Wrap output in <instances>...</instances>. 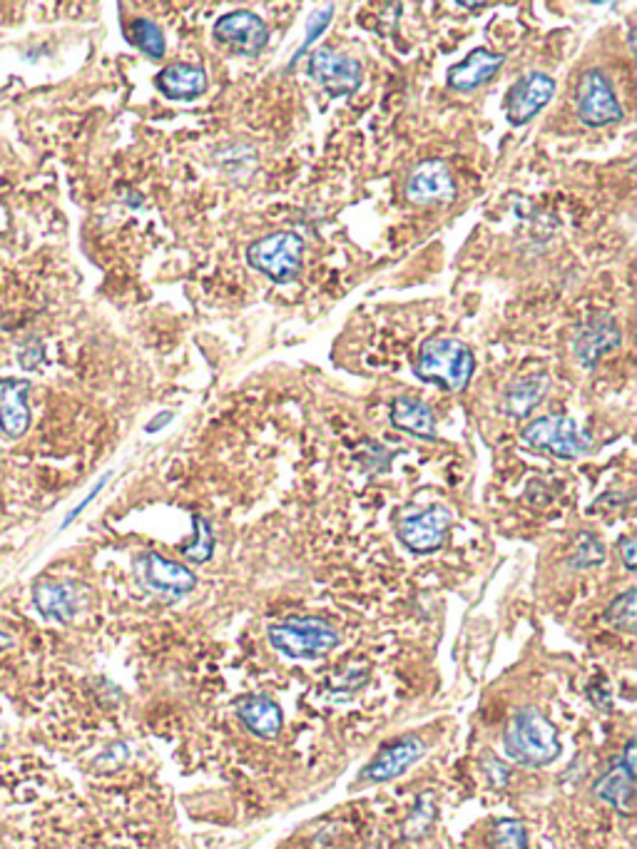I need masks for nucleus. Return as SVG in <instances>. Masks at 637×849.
I'll return each mask as SVG.
<instances>
[{
	"instance_id": "f257e3e1",
	"label": "nucleus",
	"mask_w": 637,
	"mask_h": 849,
	"mask_svg": "<svg viewBox=\"0 0 637 849\" xmlns=\"http://www.w3.org/2000/svg\"><path fill=\"white\" fill-rule=\"evenodd\" d=\"M503 745L508 757L523 767H545L561 755V737L538 708H518L506 722Z\"/></svg>"
},
{
	"instance_id": "f03ea898",
	"label": "nucleus",
	"mask_w": 637,
	"mask_h": 849,
	"mask_svg": "<svg viewBox=\"0 0 637 849\" xmlns=\"http://www.w3.org/2000/svg\"><path fill=\"white\" fill-rule=\"evenodd\" d=\"M267 638L274 650L291 660L327 658L339 646V630L329 620L314 616L269 623Z\"/></svg>"
},
{
	"instance_id": "7ed1b4c3",
	"label": "nucleus",
	"mask_w": 637,
	"mask_h": 849,
	"mask_svg": "<svg viewBox=\"0 0 637 849\" xmlns=\"http://www.w3.org/2000/svg\"><path fill=\"white\" fill-rule=\"evenodd\" d=\"M474 351L458 339H428L416 359L418 379L444 386L446 392H464L474 379Z\"/></svg>"
},
{
	"instance_id": "20e7f679",
	"label": "nucleus",
	"mask_w": 637,
	"mask_h": 849,
	"mask_svg": "<svg viewBox=\"0 0 637 849\" xmlns=\"http://www.w3.org/2000/svg\"><path fill=\"white\" fill-rule=\"evenodd\" d=\"M521 442L535 452H545L563 461H573L591 452L593 438L587 436L571 416H541L525 424Z\"/></svg>"
},
{
	"instance_id": "39448f33",
	"label": "nucleus",
	"mask_w": 637,
	"mask_h": 849,
	"mask_svg": "<svg viewBox=\"0 0 637 849\" xmlns=\"http://www.w3.org/2000/svg\"><path fill=\"white\" fill-rule=\"evenodd\" d=\"M301 252L304 242L299 234L272 232L267 237L252 242L247 247V262L252 269L262 272L264 277L277 282V285H289L299 277Z\"/></svg>"
},
{
	"instance_id": "423d86ee",
	"label": "nucleus",
	"mask_w": 637,
	"mask_h": 849,
	"mask_svg": "<svg viewBox=\"0 0 637 849\" xmlns=\"http://www.w3.org/2000/svg\"><path fill=\"white\" fill-rule=\"evenodd\" d=\"M575 113L587 128H605L623 117V107L617 103L611 77L597 67L585 71L577 81Z\"/></svg>"
},
{
	"instance_id": "0eeeda50",
	"label": "nucleus",
	"mask_w": 637,
	"mask_h": 849,
	"mask_svg": "<svg viewBox=\"0 0 637 849\" xmlns=\"http://www.w3.org/2000/svg\"><path fill=\"white\" fill-rule=\"evenodd\" d=\"M309 73L331 97L357 93L361 85V65L357 57L337 53L331 47H317L309 55Z\"/></svg>"
},
{
	"instance_id": "6e6552de",
	"label": "nucleus",
	"mask_w": 637,
	"mask_h": 849,
	"mask_svg": "<svg viewBox=\"0 0 637 849\" xmlns=\"http://www.w3.org/2000/svg\"><path fill=\"white\" fill-rule=\"evenodd\" d=\"M555 81L545 73H525L513 83L506 97V115L511 125H528L553 100Z\"/></svg>"
},
{
	"instance_id": "1a4fd4ad",
	"label": "nucleus",
	"mask_w": 637,
	"mask_h": 849,
	"mask_svg": "<svg viewBox=\"0 0 637 849\" xmlns=\"http://www.w3.org/2000/svg\"><path fill=\"white\" fill-rule=\"evenodd\" d=\"M137 575H140V581L150 591L172 595V598H182V595L192 593L194 585H198V575L188 565L174 563L155 551L142 553L137 559Z\"/></svg>"
},
{
	"instance_id": "9d476101",
	"label": "nucleus",
	"mask_w": 637,
	"mask_h": 849,
	"mask_svg": "<svg viewBox=\"0 0 637 849\" xmlns=\"http://www.w3.org/2000/svg\"><path fill=\"white\" fill-rule=\"evenodd\" d=\"M450 529V513L444 506H431V509L406 516L399 523V541L414 553H434L446 543V535Z\"/></svg>"
},
{
	"instance_id": "9b49d317",
	"label": "nucleus",
	"mask_w": 637,
	"mask_h": 849,
	"mask_svg": "<svg viewBox=\"0 0 637 849\" xmlns=\"http://www.w3.org/2000/svg\"><path fill=\"white\" fill-rule=\"evenodd\" d=\"M404 192L414 204H440L456 198V180L446 162L426 160L408 172Z\"/></svg>"
},
{
	"instance_id": "f8f14e48",
	"label": "nucleus",
	"mask_w": 637,
	"mask_h": 849,
	"mask_svg": "<svg viewBox=\"0 0 637 849\" xmlns=\"http://www.w3.org/2000/svg\"><path fill=\"white\" fill-rule=\"evenodd\" d=\"M214 35L234 53L259 55L269 43L267 23L252 11H232L214 23Z\"/></svg>"
},
{
	"instance_id": "ddd939ff",
	"label": "nucleus",
	"mask_w": 637,
	"mask_h": 849,
	"mask_svg": "<svg viewBox=\"0 0 637 849\" xmlns=\"http://www.w3.org/2000/svg\"><path fill=\"white\" fill-rule=\"evenodd\" d=\"M426 753V745L421 737H401L396 743L381 750V753L371 760V763L359 773V783L374 785V783H389V779L401 777L406 770L418 763Z\"/></svg>"
},
{
	"instance_id": "4468645a",
	"label": "nucleus",
	"mask_w": 637,
	"mask_h": 849,
	"mask_svg": "<svg viewBox=\"0 0 637 849\" xmlns=\"http://www.w3.org/2000/svg\"><path fill=\"white\" fill-rule=\"evenodd\" d=\"M623 335L611 315L593 317L575 329L573 354L585 369H593L605 354L620 347Z\"/></svg>"
},
{
	"instance_id": "2eb2a0df",
	"label": "nucleus",
	"mask_w": 637,
	"mask_h": 849,
	"mask_svg": "<svg viewBox=\"0 0 637 849\" xmlns=\"http://www.w3.org/2000/svg\"><path fill=\"white\" fill-rule=\"evenodd\" d=\"M33 605L43 620L71 623L81 608V591L71 581L43 579L33 585Z\"/></svg>"
},
{
	"instance_id": "dca6fc26",
	"label": "nucleus",
	"mask_w": 637,
	"mask_h": 849,
	"mask_svg": "<svg viewBox=\"0 0 637 849\" xmlns=\"http://www.w3.org/2000/svg\"><path fill=\"white\" fill-rule=\"evenodd\" d=\"M31 382L28 379H0V432L8 438H23L31 428Z\"/></svg>"
},
{
	"instance_id": "f3484780",
	"label": "nucleus",
	"mask_w": 637,
	"mask_h": 849,
	"mask_svg": "<svg viewBox=\"0 0 637 849\" xmlns=\"http://www.w3.org/2000/svg\"><path fill=\"white\" fill-rule=\"evenodd\" d=\"M506 57L501 53H491L486 47H476L470 51L466 61H460L448 71V87L458 93H474L478 87L488 85L501 71Z\"/></svg>"
},
{
	"instance_id": "a211bd4d",
	"label": "nucleus",
	"mask_w": 637,
	"mask_h": 849,
	"mask_svg": "<svg viewBox=\"0 0 637 849\" xmlns=\"http://www.w3.org/2000/svg\"><path fill=\"white\" fill-rule=\"evenodd\" d=\"M157 87L168 100H194L208 91V73L200 65L174 63L157 75Z\"/></svg>"
},
{
	"instance_id": "6ab92c4d",
	"label": "nucleus",
	"mask_w": 637,
	"mask_h": 849,
	"mask_svg": "<svg viewBox=\"0 0 637 849\" xmlns=\"http://www.w3.org/2000/svg\"><path fill=\"white\" fill-rule=\"evenodd\" d=\"M548 392H551V376L543 372L516 379L503 394V412L511 418L531 416L543 404Z\"/></svg>"
},
{
	"instance_id": "aec40b11",
	"label": "nucleus",
	"mask_w": 637,
	"mask_h": 849,
	"mask_svg": "<svg viewBox=\"0 0 637 849\" xmlns=\"http://www.w3.org/2000/svg\"><path fill=\"white\" fill-rule=\"evenodd\" d=\"M237 715L242 720V725L247 728L252 735L264 737V740L277 737L284 722L279 705L267 696H244L237 702Z\"/></svg>"
},
{
	"instance_id": "412c9836",
	"label": "nucleus",
	"mask_w": 637,
	"mask_h": 849,
	"mask_svg": "<svg viewBox=\"0 0 637 849\" xmlns=\"http://www.w3.org/2000/svg\"><path fill=\"white\" fill-rule=\"evenodd\" d=\"M635 777L637 773L627 770L623 763L613 765L607 773L597 779L593 793L597 799H603L611 807H615L620 815L635 813Z\"/></svg>"
},
{
	"instance_id": "4be33fe9",
	"label": "nucleus",
	"mask_w": 637,
	"mask_h": 849,
	"mask_svg": "<svg viewBox=\"0 0 637 849\" xmlns=\"http://www.w3.org/2000/svg\"><path fill=\"white\" fill-rule=\"evenodd\" d=\"M391 424L411 436L426 438V442H434L436 438V416L428 408V404H424L416 396L394 399V404H391Z\"/></svg>"
},
{
	"instance_id": "5701e85b",
	"label": "nucleus",
	"mask_w": 637,
	"mask_h": 849,
	"mask_svg": "<svg viewBox=\"0 0 637 849\" xmlns=\"http://www.w3.org/2000/svg\"><path fill=\"white\" fill-rule=\"evenodd\" d=\"M488 847L491 849H528V829L521 819H498L488 829Z\"/></svg>"
},
{
	"instance_id": "b1692460",
	"label": "nucleus",
	"mask_w": 637,
	"mask_h": 849,
	"mask_svg": "<svg viewBox=\"0 0 637 849\" xmlns=\"http://www.w3.org/2000/svg\"><path fill=\"white\" fill-rule=\"evenodd\" d=\"M130 41L140 47L145 55H150L152 61H160L164 55V35L160 25L152 23L150 18H135L130 23Z\"/></svg>"
},
{
	"instance_id": "393cba45",
	"label": "nucleus",
	"mask_w": 637,
	"mask_h": 849,
	"mask_svg": "<svg viewBox=\"0 0 637 849\" xmlns=\"http://www.w3.org/2000/svg\"><path fill=\"white\" fill-rule=\"evenodd\" d=\"M605 620L617 630L635 633V628H637V591L630 588V591H625L623 595H617V598L605 608Z\"/></svg>"
},
{
	"instance_id": "a878e982",
	"label": "nucleus",
	"mask_w": 637,
	"mask_h": 849,
	"mask_svg": "<svg viewBox=\"0 0 637 849\" xmlns=\"http://www.w3.org/2000/svg\"><path fill=\"white\" fill-rule=\"evenodd\" d=\"M605 561V545L597 539L595 533L583 531L577 533L573 553H571V565L573 569H595Z\"/></svg>"
},
{
	"instance_id": "bb28decb",
	"label": "nucleus",
	"mask_w": 637,
	"mask_h": 849,
	"mask_svg": "<svg viewBox=\"0 0 637 849\" xmlns=\"http://www.w3.org/2000/svg\"><path fill=\"white\" fill-rule=\"evenodd\" d=\"M194 521V541L182 545V555L192 563H204L212 559V551H214V535H212V529L208 519H202V516H192Z\"/></svg>"
},
{
	"instance_id": "cd10ccee",
	"label": "nucleus",
	"mask_w": 637,
	"mask_h": 849,
	"mask_svg": "<svg viewBox=\"0 0 637 849\" xmlns=\"http://www.w3.org/2000/svg\"><path fill=\"white\" fill-rule=\"evenodd\" d=\"M331 18H335V8H325V11H317V13H314L311 15V21H309V25H307V38H304V43H301V47H299V51H297V57L304 53V51H307V47L314 43V41H317V35H321V31H325V28L331 23ZM297 57H294V61H297Z\"/></svg>"
},
{
	"instance_id": "c85d7f7f",
	"label": "nucleus",
	"mask_w": 637,
	"mask_h": 849,
	"mask_svg": "<svg viewBox=\"0 0 637 849\" xmlns=\"http://www.w3.org/2000/svg\"><path fill=\"white\" fill-rule=\"evenodd\" d=\"M18 361H21V367L28 369V372H31V369H35L38 364H43V361H45V351H43L41 341H38V339L25 341L23 349L18 351Z\"/></svg>"
},
{
	"instance_id": "c756f323",
	"label": "nucleus",
	"mask_w": 637,
	"mask_h": 849,
	"mask_svg": "<svg viewBox=\"0 0 637 849\" xmlns=\"http://www.w3.org/2000/svg\"><path fill=\"white\" fill-rule=\"evenodd\" d=\"M110 476H113V474H110V471H107V474H105V476L100 478V481H97V484L93 486V491H91V494H87V496H85V499H83L81 503H77V506H75V509H73L71 513H67V516H65V521H63V529H67V526H71V523H73V521L77 519V516H81V513H83V511L87 509V506H91V503L95 501V496H97V494H100V491L105 489V484H107V481H110Z\"/></svg>"
},
{
	"instance_id": "7c9ffc66",
	"label": "nucleus",
	"mask_w": 637,
	"mask_h": 849,
	"mask_svg": "<svg viewBox=\"0 0 637 849\" xmlns=\"http://www.w3.org/2000/svg\"><path fill=\"white\" fill-rule=\"evenodd\" d=\"M125 757H127V747L123 743H117L113 747H107L105 753L95 760V767L100 770L105 763H113L110 770H115V767H120L125 763Z\"/></svg>"
},
{
	"instance_id": "2f4dec72",
	"label": "nucleus",
	"mask_w": 637,
	"mask_h": 849,
	"mask_svg": "<svg viewBox=\"0 0 637 849\" xmlns=\"http://www.w3.org/2000/svg\"><path fill=\"white\" fill-rule=\"evenodd\" d=\"M635 549H637V543H635L633 535H623V539L617 541V551H620V559H623L627 571H635Z\"/></svg>"
},
{
	"instance_id": "473e14b6",
	"label": "nucleus",
	"mask_w": 637,
	"mask_h": 849,
	"mask_svg": "<svg viewBox=\"0 0 637 849\" xmlns=\"http://www.w3.org/2000/svg\"><path fill=\"white\" fill-rule=\"evenodd\" d=\"M172 418H174V414H172V412H162L160 416H155V418H152V422H150V424H147V434H155V432H157V428H162V426H168V424L172 422Z\"/></svg>"
},
{
	"instance_id": "72a5a7b5",
	"label": "nucleus",
	"mask_w": 637,
	"mask_h": 849,
	"mask_svg": "<svg viewBox=\"0 0 637 849\" xmlns=\"http://www.w3.org/2000/svg\"><path fill=\"white\" fill-rule=\"evenodd\" d=\"M13 646V638L8 633H0V650H8Z\"/></svg>"
},
{
	"instance_id": "f704fd0d",
	"label": "nucleus",
	"mask_w": 637,
	"mask_h": 849,
	"mask_svg": "<svg viewBox=\"0 0 637 849\" xmlns=\"http://www.w3.org/2000/svg\"><path fill=\"white\" fill-rule=\"evenodd\" d=\"M3 737H6V733H3V725H0V747H3Z\"/></svg>"
},
{
	"instance_id": "c9c22d12",
	"label": "nucleus",
	"mask_w": 637,
	"mask_h": 849,
	"mask_svg": "<svg viewBox=\"0 0 637 849\" xmlns=\"http://www.w3.org/2000/svg\"><path fill=\"white\" fill-rule=\"evenodd\" d=\"M107 849H123V847H107Z\"/></svg>"
}]
</instances>
